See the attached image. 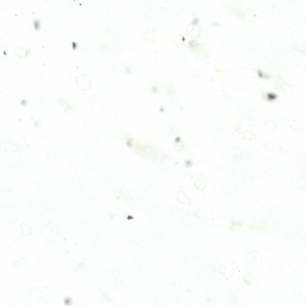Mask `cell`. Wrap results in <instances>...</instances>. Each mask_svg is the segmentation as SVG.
Wrapping results in <instances>:
<instances>
[{"label":"cell","instance_id":"obj_2","mask_svg":"<svg viewBox=\"0 0 306 306\" xmlns=\"http://www.w3.org/2000/svg\"><path fill=\"white\" fill-rule=\"evenodd\" d=\"M20 229L22 233L28 234V235L32 231L31 228L29 226L26 225L25 224L22 223L20 225Z\"/></svg>","mask_w":306,"mask_h":306},{"label":"cell","instance_id":"obj_1","mask_svg":"<svg viewBox=\"0 0 306 306\" xmlns=\"http://www.w3.org/2000/svg\"><path fill=\"white\" fill-rule=\"evenodd\" d=\"M75 84L77 88L82 91L88 90L91 85L90 79L84 74L80 75L76 78Z\"/></svg>","mask_w":306,"mask_h":306}]
</instances>
